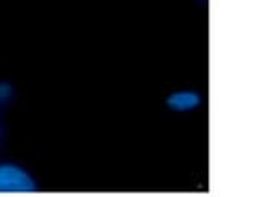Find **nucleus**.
Returning a JSON list of instances; mask_svg holds the SVG:
<instances>
[{
    "mask_svg": "<svg viewBox=\"0 0 255 197\" xmlns=\"http://www.w3.org/2000/svg\"><path fill=\"white\" fill-rule=\"evenodd\" d=\"M37 190L36 179L17 164H0V194H32Z\"/></svg>",
    "mask_w": 255,
    "mask_h": 197,
    "instance_id": "nucleus-1",
    "label": "nucleus"
},
{
    "mask_svg": "<svg viewBox=\"0 0 255 197\" xmlns=\"http://www.w3.org/2000/svg\"><path fill=\"white\" fill-rule=\"evenodd\" d=\"M166 104L170 106L173 112H192L201 104V95L192 90H181V92L171 93Z\"/></svg>",
    "mask_w": 255,
    "mask_h": 197,
    "instance_id": "nucleus-2",
    "label": "nucleus"
},
{
    "mask_svg": "<svg viewBox=\"0 0 255 197\" xmlns=\"http://www.w3.org/2000/svg\"><path fill=\"white\" fill-rule=\"evenodd\" d=\"M11 95H13V86L6 82V80H0V102L11 98Z\"/></svg>",
    "mask_w": 255,
    "mask_h": 197,
    "instance_id": "nucleus-3",
    "label": "nucleus"
}]
</instances>
